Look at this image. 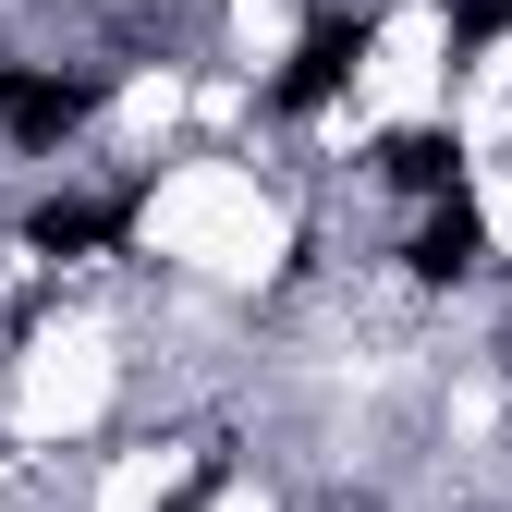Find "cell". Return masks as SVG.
<instances>
[{
  "instance_id": "obj_1",
  "label": "cell",
  "mask_w": 512,
  "mask_h": 512,
  "mask_svg": "<svg viewBox=\"0 0 512 512\" xmlns=\"http://www.w3.org/2000/svg\"><path fill=\"white\" fill-rule=\"evenodd\" d=\"M122 244H135V196H122V183H49L25 208V256L37 269H98Z\"/></svg>"
},
{
  "instance_id": "obj_2",
  "label": "cell",
  "mask_w": 512,
  "mask_h": 512,
  "mask_svg": "<svg viewBox=\"0 0 512 512\" xmlns=\"http://www.w3.org/2000/svg\"><path fill=\"white\" fill-rule=\"evenodd\" d=\"M476 269H488V208H476V196H439V208L403 220V281H415V293H452V281H476Z\"/></svg>"
}]
</instances>
